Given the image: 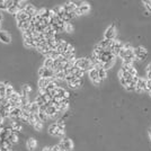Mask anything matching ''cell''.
<instances>
[{"instance_id": "1", "label": "cell", "mask_w": 151, "mask_h": 151, "mask_svg": "<svg viewBox=\"0 0 151 151\" xmlns=\"http://www.w3.org/2000/svg\"><path fill=\"white\" fill-rule=\"evenodd\" d=\"M118 57L122 59L123 63H133V61L135 60L134 49L132 47V45L130 43H124V46L120 52Z\"/></svg>"}, {"instance_id": "2", "label": "cell", "mask_w": 151, "mask_h": 151, "mask_svg": "<svg viewBox=\"0 0 151 151\" xmlns=\"http://www.w3.org/2000/svg\"><path fill=\"white\" fill-rule=\"evenodd\" d=\"M76 67H78L79 69L81 70H84L85 72H89L91 69H94L95 67H94L93 62H91V60L88 58H80V59H77V61H76Z\"/></svg>"}, {"instance_id": "3", "label": "cell", "mask_w": 151, "mask_h": 151, "mask_svg": "<svg viewBox=\"0 0 151 151\" xmlns=\"http://www.w3.org/2000/svg\"><path fill=\"white\" fill-rule=\"evenodd\" d=\"M147 55H148V51L143 46H138L134 49V57H135V60H138V61L145 60Z\"/></svg>"}, {"instance_id": "4", "label": "cell", "mask_w": 151, "mask_h": 151, "mask_svg": "<svg viewBox=\"0 0 151 151\" xmlns=\"http://www.w3.org/2000/svg\"><path fill=\"white\" fill-rule=\"evenodd\" d=\"M123 46H124V44L120 40H114V41H112V45H111V49L109 50H111V52L115 57H118L120 55V52L123 49Z\"/></svg>"}, {"instance_id": "5", "label": "cell", "mask_w": 151, "mask_h": 151, "mask_svg": "<svg viewBox=\"0 0 151 151\" xmlns=\"http://www.w3.org/2000/svg\"><path fill=\"white\" fill-rule=\"evenodd\" d=\"M38 76H40V78H45V79L55 78V72L52 69H46L45 67H41L38 69Z\"/></svg>"}, {"instance_id": "6", "label": "cell", "mask_w": 151, "mask_h": 151, "mask_svg": "<svg viewBox=\"0 0 151 151\" xmlns=\"http://www.w3.org/2000/svg\"><path fill=\"white\" fill-rule=\"evenodd\" d=\"M116 34H117V32H116L115 25H109L104 33V38L109 40V41H114L116 40Z\"/></svg>"}, {"instance_id": "7", "label": "cell", "mask_w": 151, "mask_h": 151, "mask_svg": "<svg viewBox=\"0 0 151 151\" xmlns=\"http://www.w3.org/2000/svg\"><path fill=\"white\" fill-rule=\"evenodd\" d=\"M121 70L128 72V73H130V74L133 76V77H138V71H137V69L134 68L133 63H123Z\"/></svg>"}, {"instance_id": "8", "label": "cell", "mask_w": 151, "mask_h": 151, "mask_svg": "<svg viewBox=\"0 0 151 151\" xmlns=\"http://www.w3.org/2000/svg\"><path fill=\"white\" fill-rule=\"evenodd\" d=\"M60 145L63 148L65 151H72L73 150V142H72L71 139L69 138H63L60 142Z\"/></svg>"}, {"instance_id": "9", "label": "cell", "mask_w": 151, "mask_h": 151, "mask_svg": "<svg viewBox=\"0 0 151 151\" xmlns=\"http://www.w3.org/2000/svg\"><path fill=\"white\" fill-rule=\"evenodd\" d=\"M135 91L138 93H143L147 91V79L145 78H140L137 81V86H135Z\"/></svg>"}, {"instance_id": "10", "label": "cell", "mask_w": 151, "mask_h": 151, "mask_svg": "<svg viewBox=\"0 0 151 151\" xmlns=\"http://www.w3.org/2000/svg\"><path fill=\"white\" fill-rule=\"evenodd\" d=\"M88 74H89L90 80L93 81L95 85H98V84H101V80L99 79V76H98V69H97V68L91 69L90 71L88 72Z\"/></svg>"}, {"instance_id": "11", "label": "cell", "mask_w": 151, "mask_h": 151, "mask_svg": "<svg viewBox=\"0 0 151 151\" xmlns=\"http://www.w3.org/2000/svg\"><path fill=\"white\" fill-rule=\"evenodd\" d=\"M11 40H13V37H11V35L8 32H6V30H0V41L2 43L9 44L11 42Z\"/></svg>"}, {"instance_id": "12", "label": "cell", "mask_w": 151, "mask_h": 151, "mask_svg": "<svg viewBox=\"0 0 151 151\" xmlns=\"http://www.w3.org/2000/svg\"><path fill=\"white\" fill-rule=\"evenodd\" d=\"M24 11L28 15L29 18H33V17L37 14V10H36L35 6H34V5H32V4H28V5L26 6V8H25V10H24Z\"/></svg>"}, {"instance_id": "13", "label": "cell", "mask_w": 151, "mask_h": 151, "mask_svg": "<svg viewBox=\"0 0 151 151\" xmlns=\"http://www.w3.org/2000/svg\"><path fill=\"white\" fill-rule=\"evenodd\" d=\"M15 18H16V21H17V23L19 22H26V21H30L32 18H29L28 15L26 14L24 10L23 11H18L17 13V15L15 16Z\"/></svg>"}, {"instance_id": "14", "label": "cell", "mask_w": 151, "mask_h": 151, "mask_svg": "<svg viewBox=\"0 0 151 151\" xmlns=\"http://www.w3.org/2000/svg\"><path fill=\"white\" fill-rule=\"evenodd\" d=\"M89 10H90V5L88 4V2H84V5L82 6H80L78 9H77V11H78V15H85L87 13H89Z\"/></svg>"}, {"instance_id": "15", "label": "cell", "mask_w": 151, "mask_h": 151, "mask_svg": "<svg viewBox=\"0 0 151 151\" xmlns=\"http://www.w3.org/2000/svg\"><path fill=\"white\" fill-rule=\"evenodd\" d=\"M47 132H49V134L53 135V137H58L59 128H58V125H57V123L51 124L50 126H49V129H47Z\"/></svg>"}, {"instance_id": "16", "label": "cell", "mask_w": 151, "mask_h": 151, "mask_svg": "<svg viewBox=\"0 0 151 151\" xmlns=\"http://www.w3.org/2000/svg\"><path fill=\"white\" fill-rule=\"evenodd\" d=\"M63 9L65 10V13H67V14H70V13H72V11L77 10V8L74 7V5L72 4V1L65 2V5H63Z\"/></svg>"}, {"instance_id": "17", "label": "cell", "mask_w": 151, "mask_h": 151, "mask_svg": "<svg viewBox=\"0 0 151 151\" xmlns=\"http://www.w3.org/2000/svg\"><path fill=\"white\" fill-rule=\"evenodd\" d=\"M17 26H18V28L22 30L23 33L25 32V30H27V29L30 27V21H26V22H19L17 23Z\"/></svg>"}, {"instance_id": "18", "label": "cell", "mask_w": 151, "mask_h": 151, "mask_svg": "<svg viewBox=\"0 0 151 151\" xmlns=\"http://www.w3.org/2000/svg\"><path fill=\"white\" fill-rule=\"evenodd\" d=\"M68 85L70 88H73V89H76V88H79L81 85H82V79H78V78H74V79L70 81V82H68Z\"/></svg>"}, {"instance_id": "19", "label": "cell", "mask_w": 151, "mask_h": 151, "mask_svg": "<svg viewBox=\"0 0 151 151\" xmlns=\"http://www.w3.org/2000/svg\"><path fill=\"white\" fill-rule=\"evenodd\" d=\"M21 101H22L21 94L16 93V91H15V93L11 95V97L9 98V103H10V104H14V103H21Z\"/></svg>"}, {"instance_id": "20", "label": "cell", "mask_w": 151, "mask_h": 151, "mask_svg": "<svg viewBox=\"0 0 151 151\" xmlns=\"http://www.w3.org/2000/svg\"><path fill=\"white\" fill-rule=\"evenodd\" d=\"M26 145H27L28 150H34L36 148V145H37V142H36V140L34 138H29L27 140V142H26Z\"/></svg>"}, {"instance_id": "21", "label": "cell", "mask_w": 151, "mask_h": 151, "mask_svg": "<svg viewBox=\"0 0 151 151\" xmlns=\"http://www.w3.org/2000/svg\"><path fill=\"white\" fill-rule=\"evenodd\" d=\"M43 67H45L46 69H52V70H53V67H54V60H53L52 58H45Z\"/></svg>"}, {"instance_id": "22", "label": "cell", "mask_w": 151, "mask_h": 151, "mask_svg": "<svg viewBox=\"0 0 151 151\" xmlns=\"http://www.w3.org/2000/svg\"><path fill=\"white\" fill-rule=\"evenodd\" d=\"M97 69H98V76H99V79H101V82H103L104 80L106 79V77H107V70H105V69H104V68H101V67H98Z\"/></svg>"}, {"instance_id": "23", "label": "cell", "mask_w": 151, "mask_h": 151, "mask_svg": "<svg viewBox=\"0 0 151 151\" xmlns=\"http://www.w3.org/2000/svg\"><path fill=\"white\" fill-rule=\"evenodd\" d=\"M29 112L32 114H38L40 113V106H38V104L36 101L30 103V109H29Z\"/></svg>"}, {"instance_id": "24", "label": "cell", "mask_w": 151, "mask_h": 151, "mask_svg": "<svg viewBox=\"0 0 151 151\" xmlns=\"http://www.w3.org/2000/svg\"><path fill=\"white\" fill-rule=\"evenodd\" d=\"M6 88L7 82H0V98H6Z\"/></svg>"}, {"instance_id": "25", "label": "cell", "mask_w": 151, "mask_h": 151, "mask_svg": "<svg viewBox=\"0 0 151 151\" xmlns=\"http://www.w3.org/2000/svg\"><path fill=\"white\" fill-rule=\"evenodd\" d=\"M58 112H59V111L57 109V107H55L54 105H52V106H49L47 111H46V114L50 116V117H54V116H55V114H57Z\"/></svg>"}, {"instance_id": "26", "label": "cell", "mask_w": 151, "mask_h": 151, "mask_svg": "<svg viewBox=\"0 0 151 151\" xmlns=\"http://www.w3.org/2000/svg\"><path fill=\"white\" fill-rule=\"evenodd\" d=\"M15 93L14 90V87H13V85H10V84H8L7 82V88H6V98H10L11 97V95Z\"/></svg>"}, {"instance_id": "27", "label": "cell", "mask_w": 151, "mask_h": 151, "mask_svg": "<svg viewBox=\"0 0 151 151\" xmlns=\"http://www.w3.org/2000/svg\"><path fill=\"white\" fill-rule=\"evenodd\" d=\"M65 72L62 70V71H57L55 72V80L57 81H63L65 80Z\"/></svg>"}, {"instance_id": "28", "label": "cell", "mask_w": 151, "mask_h": 151, "mask_svg": "<svg viewBox=\"0 0 151 151\" xmlns=\"http://www.w3.org/2000/svg\"><path fill=\"white\" fill-rule=\"evenodd\" d=\"M35 101L38 104V106H42L44 104H46V103H45V99H44V97L42 95H37L35 98Z\"/></svg>"}, {"instance_id": "29", "label": "cell", "mask_w": 151, "mask_h": 151, "mask_svg": "<svg viewBox=\"0 0 151 151\" xmlns=\"http://www.w3.org/2000/svg\"><path fill=\"white\" fill-rule=\"evenodd\" d=\"M73 29H74V27H73V25H72L71 23H65V32H67V33H71V32H73Z\"/></svg>"}, {"instance_id": "30", "label": "cell", "mask_w": 151, "mask_h": 151, "mask_svg": "<svg viewBox=\"0 0 151 151\" xmlns=\"http://www.w3.org/2000/svg\"><path fill=\"white\" fill-rule=\"evenodd\" d=\"M38 116H40V120H41L43 123L47 122V121H49V117H50L46 113H42V112H40V113H38Z\"/></svg>"}, {"instance_id": "31", "label": "cell", "mask_w": 151, "mask_h": 151, "mask_svg": "<svg viewBox=\"0 0 151 151\" xmlns=\"http://www.w3.org/2000/svg\"><path fill=\"white\" fill-rule=\"evenodd\" d=\"M4 10H8L7 0H0V11L2 13Z\"/></svg>"}, {"instance_id": "32", "label": "cell", "mask_w": 151, "mask_h": 151, "mask_svg": "<svg viewBox=\"0 0 151 151\" xmlns=\"http://www.w3.org/2000/svg\"><path fill=\"white\" fill-rule=\"evenodd\" d=\"M8 141L11 144L17 143V142H18V134H13V135H10L9 139H8Z\"/></svg>"}, {"instance_id": "33", "label": "cell", "mask_w": 151, "mask_h": 151, "mask_svg": "<svg viewBox=\"0 0 151 151\" xmlns=\"http://www.w3.org/2000/svg\"><path fill=\"white\" fill-rule=\"evenodd\" d=\"M27 5H28L27 1H18V9H19V11L25 10V8H26Z\"/></svg>"}, {"instance_id": "34", "label": "cell", "mask_w": 151, "mask_h": 151, "mask_svg": "<svg viewBox=\"0 0 151 151\" xmlns=\"http://www.w3.org/2000/svg\"><path fill=\"white\" fill-rule=\"evenodd\" d=\"M55 123H57V125H58L59 129L63 130V131H65V121H63V120H58Z\"/></svg>"}, {"instance_id": "35", "label": "cell", "mask_w": 151, "mask_h": 151, "mask_svg": "<svg viewBox=\"0 0 151 151\" xmlns=\"http://www.w3.org/2000/svg\"><path fill=\"white\" fill-rule=\"evenodd\" d=\"M33 128L36 130V131H41V130L43 129V122H36L34 125H33Z\"/></svg>"}, {"instance_id": "36", "label": "cell", "mask_w": 151, "mask_h": 151, "mask_svg": "<svg viewBox=\"0 0 151 151\" xmlns=\"http://www.w3.org/2000/svg\"><path fill=\"white\" fill-rule=\"evenodd\" d=\"M84 2H85V1H81V0H72V4L74 5V7L77 8V9H78L80 6H82Z\"/></svg>"}, {"instance_id": "37", "label": "cell", "mask_w": 151, "mask_h": 151, "mask_svg": "<svg viewBox=\"0 0 151 151\" xmlns=\"http://www.w3.org/2000/svg\"><path fill=\"white\" fill-rule=\"evenodd\" d=\"M145 73H147V79L151 80V63L148 65L147 69H145Z\"/></svg>"}, {"instance_id": "38", "label": "cell", "mask_w": 151, "mask_h": 151, "mask_svg": "<svg viewBox=\"0 0 151 151\" xmlns=\"http://www.w3.org/2000/svg\"><path fill=\"white\" fill-rule=\"evenodd\" d=\"M22 89L24 90V91H26V93L28 94V95H29L30 93H32V87L29 86V85H24Z\"/></svg>"}, {"instance_id": "39", "label": "cell", "mask_w": 151, "mask_h": 151, "mask_svg": "<svg viewBox=\"0 0 151 151\" xmlns=\"http://www.w3.org/2000/svg\"><path fill=\"white\" fill-rule=\"evenodd\" d=\"M143 4H144V7L147 8V10L151 13V1H149V0H145V1H143Z\"/></svg>"}, {"instance_id": "40", "label": "cell", "mask_w": 151, "mask_h": 151, "mask_svg": "<svg viewBox=\"0 0 151 151\" xmlns=\"http://www.w3.org/2000/svg\"><path fill=\"white\" fill-rule=\"evenodd\" d=\"M52 151H65V150H63V148L60 145V143H59V144H55L54 147H52Z\"/></svg>"}, {"instance_id": "41", "label": "cell", "mask_w": 151, "mask_h": 151, "mask_svg": "<svg viewBox=\"0 0 151 151\" xmlns=\"http://www.w3.org/2000/svg\"><path fill=\"white\" fill-rule=\"evenodd\" d=\"M2 21H4V14L0 11V23L2 22Z\"/></svg>"}, {"instance_id": "42", "label": "cell", "mask_w": 151, "mask_h": 151, "mask_svg": "<svg viewBox=\"0 0 151 151\" xmlns=\"http://www.w3.org/2000/svg\"><path fill=\"white\" fill-rule=\"evenodd\" d=\"M43 151H52V148H49V147H45L43 149Z\"/></svg>"}, {"instance_id": "43", "label": "cell", "mask_w": 151, "mask_h": 151, "mask_svg": "<svg viewBox=\"0 0 151 151\" xmlns=\"http://www.w3.org/2000/svg\"><path fill=\"white\" fill-rule=\"evenodd\" d=\"M149 137H150V140H151V129H150V131H149Z\"/></svg>"}, {"instance_id": "44", "label": "cell", "mask_w": 151, "mask_h": 151, "mask_svg": "<svg viewBox=\"0 0 151 151\" xmlns=\"http://www.w3.org/2000/svg\"><path fill=\"white\" fill-rule=\"evenodd\" d=\"M0 25H1V23H0Z\"/></svg>"}]
</instances>
